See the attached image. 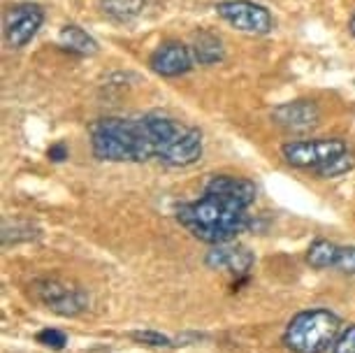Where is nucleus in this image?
Returning <instances> with one entry per match:
<instances>
[{
    "mask_svg": "<svg viewBox=\"0 0 355 353\" xmlns=\"http://www.w3.org/2000/svg\"><path fill=\"white\" fill-rule=\"evenodd\" d=\"M256 198L258 189L251 179L216 175L205 186L202 198L177 209V218L200 242L225 244L249 230V207Z\"/></svg>",
    "mask_w": 355,
    "mask_h": 353,
    "instance_id": "nucleus-1",
    "label": "nucleus"
},
{
    "mask_svg": "<svg viewBox=\"0 0 355 353\" xmlns=\"http://www.w3.org/2000/svg\"><path fill=\"white\" fill-rule=\"evenodd\" d=\"M93 154L110 163H144L158 158L149 117L139 119H100L89 128Z\"/></svg>",
    "mask_w": 355,
    "mask_h": 353,
    "instance_id": "nucleus-2",
    "label": "nucleus"
},
{
    "mask_svg": "<svg viewBox=\"0 0 355 353\" xmlns=\"http://www.w3.org/2000/svg\"><path fill=\"white\" fill-rule=\"evenodd\" d=\"M341 318L330 309H304L291 318L284 330V344L293 353H325L337 342Z\"/></svg>",
    "mask_w": 355,
    "mask_h": 353,
    "instance_id": "nucleus-3",
    "label": "nucleus"
},
{
    "mask_svg": "<svg viewBox=\"0 0 355 353\" xmlns=\"http://www.w3.org/2000/svg\"><path fill=\"white\" fill-rule=\"evenodd\" d=\"M149 123L158 144V161L172 168H186L200 161L202 156V132L193 126L179 123L177 119L151 112Z\"/></svg>",
    "mask_w": 355,
    "mask_h": 353,
    "instance_id": "nucleus-4",
    "label": "nucleus"
},
{
    "mask_svg": "<svg viewBox=\"0 0 355 353\" xmlns=\"http://www.w3.org/2000/svg\"><path fill=\"white\" fill-rule=\"evenodd\" d=\"M348 146L339 137H323V139H295L281 146L286 163L300 170H313L316 172L323 165L332 163L334 158L344 156Z\"/></svg>",
    "mask_w": 355,
    "mask_h": 353,
    "instance_id": "nucleus-5",
    "label": "nucleus"
},
{
    "mask_svg": "<svg viewBox=\"0 0 355 353\" xmlns=\"http://www.w3.org/2000/svg\"><path fill=\"white\" fill-rule=\"evenodd\" d=\"M33 293L46 309L65 318H75L89 307V295L84 289L58 282V279H40L33 286Z\"/></svg>",
    "mask_w": 355,
    "mask_h": 353,
    "instance_id": "nucleus-6",
    "label": "nucleus"
},
{
    "mask_svg": "<svg viewBox=\"0 0 355 353\" xmlns=\"http://www.w3.org/2000/svg\"><path fill=\"white\" fill-rule=\"evenodd\" d=\"M218 17H223L232 28L244 33H270L272 28V15L263 5L249 3V0H223L216 5Z\"/></svg>",
    "mask_w": 355,
    "mask_h": 353,
    "instance_id": "nucleus-7",
    "label": "nucleus"
},
{
    "mask_svg": "<svg viewBox=\"0 0 355 353\" xmlns=\"http://www.w3.org/2000/svg\"><path fill=\"white\" fill-rule=\"evenodd\" d=\"M205 265L209 270L227 272L234 279H246L249 272L253 270V265H256V256H253L251 249H246L242 244L225 242V244H216L205 256Z\"/></svg>",
    "mask_w": 355,
    "mask_h": 353,
    "instance_id": "nucleus-8",
    "label": "nucleus"
},
{
    "mask_svg": "<svg viewBox=\"0 0 355 353\" xmlns=\"http://www.w3.org/2000/svg\"><path fill=\"white\" fill-rule=\"evenodd\" d=\"M44 21V12L33 3H21L15 5L8 17H5V37H8L10 46L21 49L35 37L40 26Z\"/></svg>",
    "mask_w": 355,
    "mask_h": 353,
    "instance_id": "nucleus-9",
    "label": "nucleus"
},
{
    "mask_svg": "<svg viewBox=\"0 0 355 353\" xmlns=\"http://www.w3.org/2000/svg\"><path fill=\"white\" fill-rule=\"evenodd\" d=\"M318 119L320 112L316 107V103H311V100H291V103L274 107L272 112V121L288 132L311 130L313 126H318Z\"/></svg>",
    "mask_w": 355,
    "mask_h": 353,
    "instance_id": "nucleus-10",
    "label": "nucleus"
},
{
    "mask_svg": "<svg viewBox=\"0 0 355 353\" xmlns=\"http://www.w3.org/2000/svg\"><path fill=\"white\" fill-rule=\"evenodd\" d=\"M151 70L160 77H179L193 68L189 46L182 42H163L149 58Z\"/></svg>",
    "mask_w": 355,
    "mask_h": 353,
    "instance_id": "nucleus-11",
    "label": "nucleus"
},
{
    "mask_svg": "<svg viewBox=\"0 0 355 353\" xmlns=\"http://www.w3.org/2000/svg\"><path fill=\"white\" fill-rule=\"evenodd\" d=\"M98 8L107 19L125 24L142 12L144 0H98Z\"/></svg>",
    "mask_w": 355,
    "mask_h": 353,
    "instance_id": "nucleus-12",
    "label": "nucleus"
},
{
    "mask_svg": "<svg viewBox=\"0 0 355 353\" xmlns=\"http://www.w3.org/2000/svg\"><path fill=\"white\" fill-rule=\"evenodd\" d=\"M337 258H339V244L327 242V239H316L306 249V263L313 270H334Z\"/></svg>",
    "mask_w": 355,
    "mask_h": 353,
    "instance_id": "nucleus-13",
    "label": "nucleus"
},
{
    "mask_svg": "<svg viewBox=\"0 0 355 353\" xmlns=\"http://www.w3.org/2000/svg\"><path fill=\"white\" fill-rule=\"evenodd\" d=\"M61 44L65 49L82 56H93L98 51V42L86 31L79 28V26H65L61 31Z\"/></svg>",
    "mask_w": 355,
    "mask_h": 353,
    "instance_id": "nucleus-14",
    "label": "nucleus"
},
{
    "mask_svg": "<svg viewBox=\"0 0 355 353\" xmlns=\"http://www.w3.org/2000/svg\"><path fill=\"white\" fill-rule=\"evenodd\" d=\"M193 51H196V58L202 65H211L223 58V44H220V40L216 35H211V33H200V35H196Z\"/></svg>",
    "mask_w": 355,
    "mask_h": 353,
    "instance_id": "nucleus-15",
    "label": "nucleus"
},
{
    "mask_svg": "<svg viewBox=\"0 0 355 353\" xmlns=\"http://www.w3.org/2000/svg\"><path fill=\"white\" fill-rule=\"evenodd\" d=\"M353 168H355V158L346 151L344 156L334 158L332 163H327V165H323V168H318V170H316V175H318L320 179H332V177L346 175V172H351Z\"/></svg>",
    "mask_w": 355,
    "mask_h": 353,
    "instance_id": "nucleus-16",
    "label": "nucleus"
},
{
    "mask_svg": "<svg viewBox=\"0 0 355 353\" xmlns=\"http://www.w3.org/2000/svg\"><path fill=\"white\" fill-rule=\"evenodd\" d=\"M130 339H135V342L144 344V346H156V349H170V346H177V344H172L170 337L160 335L156 330H135V332H130Z\"/></svg>",
    "mask_w": 355,
    "mask_h": 353,
    "instance_id": "nucleus-17",
    "label": "nucleus"
},
{
    "mask_svg": "<svg viewBox=\"0 0 355 353\" xmlns=\"http://www.w3.org/2000/svg\"><path fill=\"white\" fill-rule=\"evenodd\" d=\"M37 342L46 346V349H53V351H61L65 344H68V335L63 330H56V328H44L37 332Z\"/></svg>",
    "mask_w": 355,
    "mask_h": 353,
    "instance_id": "nucleus-18",
    "label": "nucleus"
},
{
    "mask_svg": "<svg viewBox=\"0 0 355 353\" xmlns=\"http://www.w3.org/2000/svg\"><path fill=\"white\" fill-rule=\"evenodd\" d=\"M334 270L341 275H355V246H339V258Z\"/></svg>",
    "mask_w": 355,
    "mask_h": 353,
    "instance_id": "nucleus-19",
    "label": "nucleus"
},
{
    "mask_svg": "<svg viewBox=\"0 0 355 353\" xmlns=\"http://www.w3.org/2000/svg\"><path fill=\"white\" fill-rule=\"evenodd\" d=\"M24 230H33V225L28 223H15L10 228V225H5L3 228V244H17V242H26V239H33V235H24Z\"/></svg>",
    "mask_w": 355,
    "mask_h": 353,
    "instance_id": "nucleus-20",
    "label": "nucleus"
},
{
    "mask_svg": "<svg viewBox=\"0 0 355 353\" xmlns=\"http://www.w3.org/2000/svg\"><path fill=\"white\" fill-rule=\"evenodd\" d=\"M332 353H355V325H348L339 332L337 342L332 346Z\"/></svg>",
    "mask_w": 355,
    "mask_h": 353,
    "instance_id": "nucleus-21",
    "label": "nucleus"
},
{
    "mask_svg": "<svg viewBox=\"0 0 355 353\" xmlns=\"http://www.w3.org/2000/svg\"><path fill=\"white\" fill-rule=\"evenodd\" d=\"M46 156H49V161H53V163H63L65 158H68V146H65L63 142H56L53 146H49Z\"/></svg>",
    "mask_w": 355,
    "mask_h": 353,
    "instance_id": "nucleus-22",
    "label": "nucleus"
},
{
    "mask_svg": "<svg viewBox=\"0 0 355 353\" xmlns=\"http://www.w3.org/2000/svg\"><path fill=\"white\" fill-rule=\"evenodd\" d=\"M348 28H351V33H353V37H355V15H353V19H351V24H348Z\"/></svg>",
    "mask_w": 355,
    "mask_h": 353,
    "instance_id": "nucleus-23",
    "label": "nucleus"
}]
</instances>
